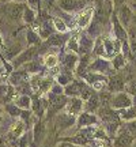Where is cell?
Listing matches in <instances>:
<instances>
[{"instance_id":"6da1fadb","label":"cell","mask_w":136,"mask_h":147,"mask_svg":"<svg viewBox=\"0 0 136 147\" xmlns=\"http://www.w3.org/2000/svg\"><path fill=\"white\" fill-rule=\"evenodd\" d=\"M112 106L116 109H127V108H131L132 106V98L125 93H121L117 94L112 100Z\"/></svg>"},{"instance_id":"7a4b0ae2","label":"cell","mask_w":136,"mask_h":147,"mask_svg":"<svg viewBox=\"0 0 136 147\" xmlns=\"http://www.w3.org/2000/svg\"><path fill=\"white\" fill-rule=\"evenodd\" d=\"M132 142H133V136L128 131H124L114 139V147H129Z\"/></svg>"},{"instance_id":"3957f363","label":"cell","mask_w":136,"mask_h":147,"mask_svg":"<svg viewBox=\"0 0 136 147\" xmlns=\"http://www.w3.org/2000/svg\"><path fill=\"white\" fill-rule=\"evenodd\" d=\"M112 22H113V27H114V33H116V36L120 38L121 41H124L125 42L127 40H128V33L125 32V29L121 26V23L120 21H118V18L116 15L112 16Z\"/></svg>"},{"instance_id":"277c9868","label":"cell","mask_w":136,"mask_h":147,"mask_svg":"<svg viewBox=\"0 0 136 147\" xmlns=\"http://www.w3.org/2000/svg\"><path fill=\"white\" fill-rule=\"evenodd\" d=\"M118 21H120L121 25H124L127 26L129 22H131V18H132V11L131 8L128 7V5H123L120 7V10H118Z\"/></svg>"},{"instance_id":"5b68a950","label":"cell","mask_w":136,"mask_h":147,"mask_svg":"<svg viewBox=\"0 0 136 147\" xmlns=\"http://www.w3.org/2000/svg\"><path fill=\"white\" fill-rule=\"evenodd\" d=\"M22 14H23V5L22 4L14 3V4H10L8 8H7V15L10 16L11 19H14V21L19 19L22 16Z\"/></svg>"},{"instance_id":"8992f818","label":"cell","mask_w":136,"mask_h":147,"mask_svg":"<svg viewBox=\"0 0 136 147\" xmlns=\"http://www.w3.org/2000/svg\"><path fill=\"white\" fill-rule=\"evenodd\" d=\"M109 89L110 91H121L124 89V80L121 76H114L110 79L109 82Z\"/></svg>"},{"instance_id":"52a82bcc","label":"cell","mask_w":136,"mask_h":147,"mask_svg":"<svg viewBox=\"0 0 136 147\" xmlns=\"http://www.w3.org/2000/svg\"><path fill=\"white\" fill-rule=\"evenodd\" d=\"M59 5L65 11H73L79 7L78 0H59Z\"/></svg>"},{"instance_id":"ba28073f","label":"cell","mask_w":136,"mask_h":147,"mask_svg":"<svg viewBox=\"0 0 136 147\" xmlns=\"http://www.w3.org/2000/svg\"><path fill=\"white\" fill-rule=\"evenodd\" d=\"M120 116H121V119H124V120H127V121L135 120L136 119V105L131 106V108H127L125 110H121Z\"/></svg>"},{"instance_id":"9c48e42d","label":"cell","mask_w":136,"mask_h":147,"mask_svg":"<svg viewBox=\"0 0 136 147\" xmlns=\"http://www.w3.org/2000/svg\"><path fill=\"white\" fill-rule=\"evenodd\" d=\"M82 106H83V105H82V100L72 98V100L69 101V104H68V112H69L71 115H75V113L80 112Z\"/></svg>"},{"instance_id":"30bf717a","label":"cell","mask_w":136,"mask_h":147,"mask_svg":"<svg viewBox=\"0 0 136 147\" xmlns=\"http://www.w3.org/2000/svg\"><path fill=\"white\" fill-rule=\"evenodd\" d=\"M91 12H93V8H87V10H84L83 12L80 14V16H79V19H78V23L80 26H86L90 22V19H91Z\"/></svg>"},{"instance_id":"8fae6325","label":"cell","mask_w":136,"mask_h":147,"mask_svg":"<svg viewBox=\"0 0 136 147\" xmlns=\"http://www.w3.org/2000/svg\"><path fill=\"white\" fill-rule=\"evenodd\" d=\"M72 123H73V117H69V116H67V115L60 116V117H59V121H57L59 127H60L61 129H64V128H68V127L71 125Z\"/></svg>"},{"instance_id":"7c38bea8","label":"cell","mask_w":136,"mask_h":147,"mask_svg":"<svg viewBox=\"0 0 136 147\" xmlns=\"http://www.w3.org/2000/svg\"><path fill=\"white\" fill-rule=\"evenodd\" d=\"M84 86H82L80 83H78V82H75V83H72L69 87L67 89V93L71 95H76V94H80L82 93V90H83Z\"/></svg>"},{"instance_id":"4fadbf2b","label":"cell","mask_w":136,"mask_h":147,"mask_svg":"<svg viewBox=\"0 0 136 147\" xmlns=\"http://www.w3.org/2000/svg\"><path fill=\"white\" fill-rule=\"evenodd\" d=\"M95 123V117L91 115H82L79 117V125H87V124H93Z\"/></svg>"},{"instance_id":"5bb4252c","label":"cell","mask_w":136,"mask_h":147,"mask_svg":"<svg viewBox=\"0 0 136 147\" xmlns=\"http://www.w3.org/2000/svg\"><path fill=\"white\" fill-rule=\"evenodd\" d=\"M44 63L46 64L48 67H55V65L57 64V57L53 56V55H48V56H45V59H44Z\"/></svg>"},{"instance_id":"9a60e30c","label":"cell","mask_w":136,"mask_h":147,"mask_svg":"<svg viewBox=\"0 0 136 147\" xmlns=\"http://www.w3.org/2000/svg\"><path fill=\"white\" fill-rule=\"evenodd\" d=\"M33 52H34V49H29V51H26V52L23 53L18 60H15V64H22L25 60H29V59L33 56Z\"/></svg>"},{"instance_id":"2e32d148","label":"cell","mask_w":136,"mask_h":147,"mask_svg":"<svg viewBox=\"0 0 136 147\" xmlns=\"http://www.w3.org/2000/svg\"><path fill=\"white\" fill-rule=\"evenodd\" d=\"M124 56L123 55H117L114 57V60H113V65H114V68H123L124 67Z\"/></svg>"},{"instance_id":"e0dca14e","label":"cell","mask_w":136,"mask_h":147,"mask_svg":"<svg viewBox=\"0 0 136 147\" xmlns=\"http://www.w3.org/2000/svg\"><path fill=\"white\" fill-rule=\"evenodd\" d=\"M97 108H98V97L93 94V97L90 98L89 104H87V109L89 110H95Z\"/></svg>"},{"instance_id":"ac0fdd59","label":"cell","mask_w":136,"mask_h":147,"mask_svg":"<svg viewBox=\"0 0 136 147\" xmlns=\"http://www.w3.org/2000/svg\"><path fill=\"white\" fill-rule=\"evenodd\" d=\"M48 44H52V45H61L63 44V37L61 36H50L48 38Z\"/></svg>"},{"instance_id":"d6986e66","label":"cell","mask_w":136,"mask_h":147,"mask_svg":"<svg viewBox=\"0 0 136 147\" xmlns=\"http://www.w3.org/2000/svg\"><path fill=\"white\" fill-rule=\"evenodd\" d=\"M104 45L106 47V52H108V55H113V52L116 53V47L113 42H110V40H106V41H104Z\"/></svg>"},{"instance_id":"ffe728a7","label":"cell","mask_w":136,"mask_h":147,"mask_svg":"<svg viewBox=\"0 0 136 147\" xmlns=\"http://www.w3.org/2000/svg\"><path fill=\"white\" fill-rule=\"evenodd\" d=\"M127 131L131 134L132 136H136V120H131L127 125Z\"/></svg>"},{"instance_id":"44dd1931","label":"cell","mask_w":136,"mask_h":147,"mask_svg":"<svg viewBox=\"0 0 136 147\" xmlns=\"http://www.w3.org/2000/svg\"><path fill=\"white\" fill-rule=\"evenodd\" d=\"M55 25H56V27H57V30H60V32H65V25H64V22L61 21V19H59V18H55Z\"/></svg>"},{"instance_id":"7402d4cb","label":"cell","mask_w":136,"mask_h":147,"mask_svg":"<svg viewBox=\"0 0 136 147\" xmlns=\"http://www.w3.org/2000/svg\"><path fill=\"white\" fill-rule=\"evenodd\" d=\"M22 131H23L22 124H21V123H18V124H15V125H14V128H12V135H14V136H19Z\"/></svg>"},{"instance_id":"603a6c76","label":"cell","mask_w":136,"mask_h":147,"mask_svg":"<svg viewBox=\"0 0 136 147\" xmlns=\"http://www.w3.org/2000/svg\"><path fill=\"white\" fill-rule=\"evenodd\" d=\"M127 90H128L131 94L136 95V79H135V80H132L131 83H128V86H127Z\"/></svg>"},{"instance_id":"cb8c5ba5","label":"cell","mask_w":136,"mask_h":147,"mask_svg":"<svg viewBox=\"0 0 136 147\" xmlns=\"http://www.w3.org/2000/svg\"><path fill=\"white\" fill-rule=\"evenodd\" d=\"M75 61H76V56H75V55H69V56H67V59H65V63H67L68 67H73Z\"/></svg>"},{"instance_id":"d4e9b609","label":"cell","mask_w":136,"mask_h":147,"mask_svg":"<svg viewBox=\"0 0 136 147\" xmlns=\"http://www.w3.org/2000/svg\"><path fill=\"white\" fill-rule=\"evenodd\" d=\"M25 18H26L27 22H33V19H34V14H33V11L30 10V8H26V10H25Z\"/></svg>"},{"instance_id":"484cf974","label":"cell","mask_w":136,"mask_h":147,"mask_svg":"<svg viewBox=\"0 0 136 147\" xmlns=\"http://www.w3.org/2000/svg\"><path fill=\"white\" fill-rule=\"evenodd\" d=\"M129 49H131V59L135 61V64H136V41L132 42Z\"/></svg>"},{"instance_id":"4316f807","label":"cell","mask_w":136,"mask_h":147,"mask_svg":"<svg viewBox=\"0 0 136 147\" xmlns=\"http://www.w3.org/2000/svg\"><path fill=\"white\" fill-rule=\"evenodd\" d=\"M27 40H29V42H37L38 41V36H36L33 32H27Z\"/></svg>"},{"instance_id":"83f0119b","label":"cell","mask_w":136,"mask_h":147,"mask_svg":"<svg viewBox=\"0 0 136 147\" xmlns=\"http://www.w3.org/2000/svg\"><path fill=\"white\" fill-rule=\"evenodd\" d=\"M19 105H21L22 108H27V106H29V98H27L26 95L22 97L21 100H19Z\"/></svg>"},{"instance_id":"f1b7e54d","label":"cell","mask_w":136,"mask_h":147,"mask_svg":"<svg viewBox=\"0 0 136 147\" xmlns=\"http://www.w3.org/2000/svg\"><path fill=\"white\" fill-rule=\"evenodd\" d=\"M128 37H131L133 41L136 40V26H132L131 29L128 30Z\"/></svg>"},{"instance_id":"f546056e","label":"cell","mask_w":136,"mask_h":147,"mask_svg":"<svg viewBox=\"0 0 136 147\" xmlns=\"http://www.w3.org/2000/svg\"><path fill=\"white\" fill-rule=\"evenodd\" d=\"M113 1H114L116 5H121L123 3H124V1H125V0H113Z\"/></svg>"},{"instance_id":"4dcf8cb0","label":"cell","mask_w":136,"mask_h":147,"mask_svg":"<svg viewBox=\"0 0 136 147\" xmlns=\"http://www.w3.org/2000/svg\"><path fill=\"white\" fill-rule=\"evenodd\" d=\"M60 147H75V146H72V144H69V143H63Z\"/></svg>"},{"instance_id":"1f68e13d","label":"cell","mask_w":136,"mask_h":147,"mask_svg":"<svg viewBox=\"0 0 136 147\" xmlns=\"http://www.w3.org/2000/svg\"><path fill=\"white\" fill-rule=\"evenodd\" d=\"M0 45H1V38H0Z\"/></svg>"},{"instance_id":"d6a6232c","label":"cell","mask_w":136,"mask_h":147,"mask_svg":"<svg viewBox=\"0 0 136 147\" xmlns=\"http://www.w3.org/2000/svg\"><path fill=\"white\" fill-rule=\"evenodd\" d=\"M0 121H1V117H0Z\"/></svg>"},{"instance_id":"836d02e7","label":"cell","mask_w":136,"mask_h":147,"mask_svg":"<svg viewBox=\"0 0 136 147\" xmlns=\"http://www.w3.org/2000/svg\"><path fill=\"white\" fill-rule=\"evenodd\" d=\"M135 21H136V19H135Z\"/></svg>"}]
</instances>
